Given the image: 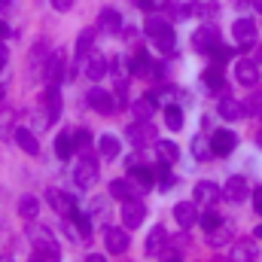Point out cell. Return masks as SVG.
I'll list each match as a JSON object with an SVG mask.
<instances>
[{
	"label": "cell",
	"mask_w": 262,
	"mask_h": 262,
	"mask_svg": "<svg viewBox=\"0 0 262 262\" xmlns=\"http://www.w3.org/2000/svg\"><path fill=\"white\" fill-rule=\"evenodd\" d=\"M143 31H146V37H149L162 52H171V49H174V28H171L165 18H149Z\"/></svg>",
	"instance_id": "6da1fadb"
},
{
	"label": "cell",
	"mask_w": 262,
	"mask_h": 262,
	"mask_svg": "<svg viewBox=\"0 0 262 262\" xmlns=\"http://www.w3.org/2000/svg\"><path fill=\"white\" fill-rule=\"evenodd\" d=\"M64 70H67L64 49H55V52L46 58V67H43V79H46V85H58L61 76H64Z\"/></svg>",
	"instance_id": "7a4b0ae2"
},
{
	"label": "cell",
	"mask_w": 262,
	"mask_h": 262,
	"mask_svg": "<svg viewBox=\"0 0 262 262\" xmlns=\"http://www.w3.org/2000/svg\"><path fill=\"white\" fill-rule=\"evenodd\" d=\"M73 180H76V186H79V189H92V186H95V180H98V162H95L92 156L79 159V165L73 168Z\"/></svg>",
	"instance_id": "3957f363"
},
{
	"label": "cell",
	"mask_w": 262,
	"mask_h": 262,
	"mask_svg": "<svg viewBox=\"0 0 262 262\" xmlns=\"http://www.w3.org/2000/svg\"><path fill=\"white\" fill-rule=\"evenodd\" d=\"M216 46H220V31L213 25H201L195 34H192V49L195 52H207L210 55Z\"/></svg>",
	"instance_id": "277c9868"
},
{
	"label": "cell",
	"mask_w": 262,
	"mask_h": 262,
	"mask_svg": "<svg viewBox=\"0 0 262 262\" xmlns=\"http://www.w3.org/2000/svg\"><path fill=\"white\" fill-rule=\"evenodd\" d=\"M232 34H235V43L241 49H253V43H256V21L253 18H238L232 25Z\"/></svg>",
	"instance_id": "5b68a950"
},
{
	"label": "cell",
	"mask_w": 262,
	"mask_h": 262,
	"mask_svg": "<svg viewBox=\"0 0 262 262\" xmlns=\"http://www.w3.org/2000/svg\"><path fill=\"white\" fill-rule=\"evenodd\" d=\"M58 116H61V92H58V85H46V92H43V119H46V125H52Z\"/></svg>",
	"instance_id": "8992f818"
},
{
	"label": "cell",
	"mask_w": 262,
	"mask_h": 262,
	"mask_svg": "<svg viewBox=\"0 0 262 262\" xmlns=\"http://www.w3.org/2000/svg\"><path fill=\"white\" fill-rule=\"evenodd\" d=\"M247 195H250L247 177L235 174V177H229V180H226V186H223V198H226V201H232V204H241Z\"/></svg>",
	"instance_id": "52a82bcc"
},
{
	"label": "cell",
	"mask_w": 262,
	"mask_h": 262,
	"mask_svg": "<svg viewBox=\"0 0 262 262\" xmlns=\"http://www.w3.org/2000/svg\"><path fill=\"white\" fill-rule=\"evenodd\" d=\"M143 220H146V207H143L137 198H128V201L122 204V226H125V229H140Z\"/></svg>",
	"instance_id": "ba28073f"
},
{
	"label": "cell",
	"mask_w": 262,
	"mask_h": 262,
	"mask_svg": "<svg viewBox=\"0 0 262 262\" xmlns=\"http://www.w3.org/2000/svg\"><path fill=\"white\" fill-rule=\"evenodd\" d=\"M46 201H49L52 210L61 213V216H70V220H73V216L79 213V210H76V201L70 195H64V192H58V189H46Z\"/></svg>",
	"instance_id": "9c48e42d"
},
{
	"label": "cell",
	"mask_w": 262,
	"mask_h": 262,
	"mask_svg": "<svg viewBox=\"0 0 262 262\" xmlns=\"http://www.w3.org/2000/svg\"><path fill=\"white\" fill-rule=\"evenodd\" d=\"M210 146H213V156H229L235 146H238V134L229 128H220L210 134Z\"/></svg>",
	"instance_id": "30bf717a"
},
{
	"label": "cell",
	"mask_w": 262,
	"mask_h": 262,
	"mask_svg": "<svg viewBox=\"0 0 262 262\" xmlns=\"http://www.w3.org/2000/svg\"><path fill=\"white\" fill-rule=\"evenodd\" d=\"M259 250H256V241L253 238H244V241H235L232 250H229V262H256Z\"/></svg>",
	"instance_id": "8fae6325"
},
{
	"label": "cell",
	"mask_w": 262,
	"mask_h": 262,
	"mask_svg": "<svg viewBox=\"0 0 262 262\" xmlns=\"http://www.w3.org/2000/svg\"><path fill=\"white\" fill-rule=\"evenodd\" d=\"M235 79L241 82V85H256L259 82V67H256V61L253 58H241L238 64H235Z\"/></svg>",
	"instance_id": "7c38bea8"
},
{
	"label": "cell",
	"mask_w": 262,
	"mask_h": 262,
	"mask_svg": "<svg viewBox=\"0 0 262 262\" xmlns=\"http://www.w3.org/2000/svg\"><path fill=\"white\" fill-rule=\"evenodd\" d=\"M85 101H89V104H92L101 116H110V113H113V107H116V104H113V98H110L104 89H98V85H92V89H89Z\"/></svg>",
	"instance_id": "4fadbf2b"
},
{
	"label": "cell",
	"mask_w": 262,
	"mask_h": 262,
	"mask_svg": "<svg viewBox=\"0 0 262 262\" xmlns=\"http://www.w3.org/2000/svg\"><path fill=\"white\" fill-rule=\"evenodd\" d=\"M201 85H204V92H210V95L223 92V85H226V76H223V67L216 64V61H213V64L201 73Z\"/></svg>",
	"instance_id": "5bb4252c"
},
{
	"label": "cell",
	"mask_w": 262,
	"mask_h": 262,
	"mask_svg": "<svg viewBox=\"0 0 262 262\" xmlns=\"http://www.w3.org/2000/svg\"><path fill=\"white\" fill-rule=\"evenodd\" d=\"M104 244H107V250L110 253H125L128 250V244H131V238H128V232L125 229H107V235H104Z\"/></svg>",
	"instance_id": "9a60e30c"
},
{
	"label": "cell",
	"mask_w": 262,
	"mask_h": 262,
	"mask_svg": "<svg viewBox=\"0 0 262 262\" xmlns=\"http://www.w3.org/2000/svg\"><path fill=\"white\" fill-rule=\"evenodd\" d=\"M174 220L180 223V229H192L198 223V207L192 201H180V204H174Z\"/></svg>",
	"instance_id": "2e32d148"
},
{
	"label": "cell",
	"mask_w": 262,
	"mask_h": 262,
	"mask_svg": "<svg viewBox=\"0 0 262 262\" xmlns=\"http://www.w3.org/2000/svg\"><path fill=\"white\" fill-rule=\"evenodd\" d=\"M137 192H140V186L131 180V177H116L113 183H110V195L113 198H119V201H128V198H137Z\"/></svg>",
	"instance_id": "e0dca14e"
},
{
	"label": "cell",
	"mask_w": 262,
	"mask_h": 262,
	"mask_svg": "<svg viewBox=\"0 0 262 262\" xmlns=\"http://www.w3.org/2000/svg\"><path fill=\"white\" fill-rule=\"evenodd\" d=\"M195 204H204V207H210V204H216V198L223 195L220 189H216V183H210V180H201L195 183Z\"/></svg>",
	"instance_id": "ac0fdd59"
},
{
	"label": "cell",
	"mask_w": 262,
	"mask_h": 262,
	"mask_svg": "<svg viewBox=\"0 0 262 262\" xmlns=\"http://www.w3.org/2000/svg\"><path fill=\"white\" fill-rule=\"evenodd\" d=\"M128 140L134 146H143V143H156V131L149 122H137V125H131L128 128Z\"/></svg>",
	"instance_id": "d6986e66"
},
{
	"label": "cell",
	"mask_w": 262,
	"mask_h": 262,
	"mask_svg": "<svg viewBox=\"0 0 262 262\" xmlns=\"http://www.w3.org/2000/svg\"><path fill=\"white\" fill-rule=\"evenodd\" d=\"M110 70V64H107V58L104 55H98V52H92L89 58H85V76L92 79V82H98L104 73Z\"/></svg>",
	"instance_id": "ffe728a7"
},
{
	"label": "cell",
	"mask_w": 262,
	"mask_h": 262,
	"mask_svg": "<svg viewBox=\"0 0 262 262\" xmlns=\"http://www.w3.org/2000/svg\"><path fill=\"white\" fill-rule=\"evenodd\" d=\"M165 241H168L165 226L149 229V235H146V256H159V253H162V247H165Z\"/></svg>",
	"instance_id": "44dd1931"
},
{
	"label": "cell",
	"mask_w": 262,
	"mask_h": 262,
	"mask_svg": "<svg viewBox=\"0 0 262 262\" xmlns=\"http://www.w3.org/2000/svg\"><path fill=\"white\" fill-rule=\"evenodd\" d=\"M220 116H223L226 122H238V119L247 116V113H244V104H238L235 98H223V101H220Z\"/></svg>",
	"instance_id": "7402d4cb"
},
{
	"label": "cell",
	"mask_w": 262,
	"mask_h": 262,
	"mask_svg": "<svg viewBox=\"0 0 262 262\" xmlns=\"http://www.w3.org/2000/svg\"><path fill=\"white\" fill-rule=\"evenodd\" d=\"M131 180L140 186V192H146V189H152L156 171H152V168H146V165H134V168H131Z\"/></svg>",
	"instance_id": "603a6c76"
},
{
	"label": "cell",
	"mask_w": 262,
	"mask_h": 262,
	"mask_svg": "<svg viewBox=\"0 0 262 262\" xmlns=\"http://www.w3.org/2000/svg\"><path fill=\"white\" fill-rule=\"evenodd\" d=\"M15 143H18L28 156H37V152H40V143H37V137H34L31 128H15Z\"/></svg>",
	"instance_id": "cb8c5ba5"
},
{
	"label": "cell",
	"mask_w": 262,
	"mask_h": 262,
	"mask_svg": "<svg viewBox=\"0 0 262 262\" xmlns=\"http://www.w3.org/2000/svg\"><path fill=\"white\" fill-rule=\"evenodd\" d=\"M98 25L107 31V34H119V28H122V18H119V12L116 9H101V15H98Z\"/></svg>",
	"instance_id": "d4e9b609"
},
{
	"label": "cell",
	"mask_w": 262,
	"mask_h": 262,
	"mask_svg": "<svg viewBox=\"0 0 262 262\" xmlns=\"http://www.w3.org/2000/svg\"><path fill=\"white\" fill-rule=\"evenodd\" d=\"M73 152H76V146H73V131H61V134L55 137V156L67 162Z\"/></svg>",
	"instance_id": "484cf974"
},
{
	"label": "cell",
	"mask_w": 262,
	"mask_h": 262,
	"mask_svg": "<svg viewBox=\"0 0 262 262\" xmlns=\"http://www.w3.org/2000/svg\"><path fill=\"white\" fill-rule=\"evenodd\" d=\"M229 241H232V226H229V223H220L216 229L207 232V244H210V247H223V244H229Z\"/></svg>",
	"instance_id": "4316f807"
},
{
	"label": "cell",
	"mask_w": 262,
	"mask_h": 262,
	"mask_svg": "<svg viewBox=\"0 0 262 262\" xmlns=\"http://www.w3.org/2000/svg\"><path fill=\"white\" fill-rule=\"evenodd\" d=\"M156 152H159V159L168 162V165L180 159V146H177L174 140H156Z\"/></svg>",
	"instance_id": "83f0119b"
},
{
	"label": "cell",
	"mask_w": 262,
	"mask_h": 262,
	"mask_svg": "<svg viewBox=\"0 0 262 262\" xmlns=\"http://www.w3.org/2000/svg\"><path fill=\"white\" fill-rule=\"evenodd\" d=\"M92 43H95V31H82L76 40V61H85L92 55Z\"/></svg>",
	"instance_id": "f1b7e54d"
},
{
	"label": "cell",
	"mask_w": 262,
	"mask_h": 262,
	"mask_svg": "<svg viewBox=\"0 0 262 262\" xmlns=\"http://www.w3.org/2000/svg\"><path fill=\"white\" fill-rule=\"evenodd\" d=\"M152 110H156V107H152V95H146V98H140V101L131 104V113L137 116V122H146V119L152 116Z\"/></svg>",
	"instance_id": "f546056e"
},
{
	"label": "cell",
	"mask_w": 262,
	"mask_h": 262,
	"mask_svg": "<svg viewBox=\"0 0 262 262\" xmlns=\"http://www.w3.org/2000/svg\"><path fill=\"white\" fill-rule=\"evenodd\" d=\"M98 149H101L104 159H119V140H116L113 134H104V137L98 140Z\"/></svg>",
	"instance_id": "4dcf8cb0"
},
{
	"label": "cell",
	"mask_w": 262,
	"mask_h": 262,
	"mask_svg": "<svg viewBox=\"0 0 262 262\" xmlns=\"http://www.w3.org/2000/svg\"><path fill=\"white\" fill-rule=\"evenodd\" d=\"M18 213H21L25 220H34V216L40 213V201L34 195H21L18 198Z\"/></svg>",
	"instance_id": "1f68e13d"
},
{
	"label": "cell",
	"mask_w": 262,
	"mask_h": 262,
	"mask_svg": "<svg viewBox=\"0 0 262 262\" xmlns=\"http://www.w3.org/2000/svg\"><path fill=\"white\" fill-rule=\"evenodd\" d=\"M156 177H159V189H162V192H168V189L177 186V177L168 171V162H162V165L156 168Z\"/></svg>",
	"instance_id": "d6a6232c"
},
{
	"label": "cell",
	"mask_w": 262,
	"mask_h": 262,
	"mask_svg": "<svg viewBox=\"0 0 262 262\" xmlns=\"http://www.w3.org/2000/svg\"><path fill=\"white\" fill-rule=\"evenodd\" d=\"M165 122H168L171 131H180L183 128V110H180L177 104H168V107H165Z\"/></svg>",
	"instance_id": "836d02e7"
},
{
	"label": "cell",
	"mask_w": 262,
	"mask_h": 262,
	"mask_svg": "<svg viewBox=\"0 0 262 262\" xmlns=\"http://www.w3.org/2000/svg\"><path fill=\"white\" fill-rule=\"evenodd\" d=\"M244 113L253 116V119H262V92H253V95L244 101Z\"/></svg>",
	"instance_id": "e575fe53"
},
{
	"label": "cell",
	"mask_w": 262,
	"mask_h": 262,
	"mask_svg": "<svg viewBox=\"0 0 262 262\" xmlns=\"http://www.w3.org/2000/svg\"><path fill=\"white\" fill-rule=\"evenodd\" d=\"M192 152H195V159H213V146H210V140H204L201 134H198L195 140H192Z\"/></svg>",
	"instance_id": "d590c367"
},
{
	"label": "cell",
	"mask_w": 262,
	"mask_h": 262,
	"mask_svg": "<svg viewBox=\"0 0 262 262\" xmlns=\"http://www.w3.org/2000/svg\"><path fill=\"white\" fill-rule=\"evenodd\" d=\"M198 223H201V226H204V229H207V232H210V229H216V226H220V223H223V216H220V213H216V210H204V213H201V216H198Z\"/></svg>",
	"instance_id": "8d00e7d4"
},
{
	"label": "cell",
	"mask_w": 262,
	"mask_h": 262,
	"mask_svg": "<svg viewBox=\"0 0 262 262\" xmlns=\"http://www.w3.org/2000/svg\"><path fill=\"white\" fill-rule=\"evenodd\" d=\"M73 146H76V149H89V146H92V134L85 128H76L73 131Z\"/></svg>",
	"instance_id": "74e56055"
},
{
	"label": "cell",
	"mask_w": 262,
	"mask_h": 262,
	"mask_svg": "<svg viewBox=\"0 0 262 262\" xmlns=\"http://www.w3.org/2000/svg\"><path fill=\"white\" fill-rule=\"evenodd\" d=\"M210 55H213V61H216V64H226L229 58H235V49H229V46H223V43H220Z\"/></svg>",
	"instance_id": "f35d334b"
},
{
	"label": "cell",
	"mask_w": 262,
	"mask_h": 262,
	"mask_svg": "<svg viewBox=\"0 0 262 262\" xmlns=\"http://www.w3.org/2000/svg\"><path fill=\"white\" fill-rule=\"evenodd\" d=\"M149 70V55L143 52V55H137V58H131V73H146Z\"/></svg>",
	"instance_id": "ab89813d"
},
{
	"label": "cell",
	"mask_w": 262,
	"mask_h": 262,
	"mask_svg": "<svg viewBox=\"0 0 262 262\" xmlns=\"http://www.w3.org/2000/svg\"><path fill=\"white\" fill-rule=\"evenodd\" d=\"M73 220H76V229H79V235H82V238H89V232H92V220H89L85 213H76Z\"/></svg>",
	"instance_id": "60d3db41"
},
{
	"label": "cell",
	"mask_w": 262,
	"mask_h": 262,
	"mask_svg": "<svg viewBox=\"0 0 262 262\" xmlns=\"http://www.w3.org/2000/svg\"><path fill=\"white\" fill-rule=\"evenodd\" d=\"M250 195H253V207H256V213H262V186H256Z\"/></svg>",
	"instance_id": "b9f144b4"
},
{
	"label": "cell",
	"mask_w": 262,
	"mask_h": 262,
	"mask_svg": "<svg viewBox=\"0 0 262 262\" xmlns=\"http://www.w3.org/2000/svg\"><path fill=\"white\" fill-rule=\"evenodd\" d=\"M52 6H55L58 12H67V9L73 6V0H52Z\"/></svg>",
	"instance_id": "7bdbcfd3"
},
{
	"label": "cell",
	"mask_w": 262,
	"mask_h": 262,
	"mask_svg": "<svg viewBox=\"0 0 262 262\" xmlns=\"http://www.w3.org/2000/svg\"><path fill=\"white\" fill-rule=\"evenodd\" d=\"M6 58H9V52H6V46H3V40H0V70L6 67Z\"/></svg>",
	"instance_id": "ee69618b"
},
{
	"label": "cell",
	"mask_w": 262,
	"mask_h": 262,
	"mask_svg": "<svg viewBox=\"0 0 262 262\" xmlns=\"http://www.w3.org/2000/svg\"><path fill=\"white\" fill-rule=\"evenodd\" d=\"M9 34H12V31H9V25H6V21H3V18H0V40H6V37H9Z\"/></svg>",
	"instance_id": "f6af8a7d"
},
{
	"label": "cell",
	"mask_w": 262,
	"mask_h": 262,
	"mask_svg": "<svg viewBox=\"0 0 262 262\" xmlns=\"http://www.w3.org/2000/svg\"><path fill=\"white\" fill-rule=\"evenodd\" d=\"M85 262H107V259H104L101 253H92V256H89V259H85Z\"/></svg>",
	"instance_id": "bcb514c9"
},
{
	"label": "cell",
	"mask_w": 262,
	"mask_h": 262,
	"mask_svg": "<svg viewBox=\"0 0 262 262\" xmlns=\"http://www.w3.org/2000/svg\"><path fill=\"white\" fill-rule=\"evenodd\" d=\"M253 235H256V238H262V226H256V229H253Z\"/></svg>",
	"instance_id": "7dc6e473"
},
{
	"label": "cell",
	"mask_w": 262,
	"mask_h": 262,
	"mask_svg": "<svg viewBox=\"0 0 262 262\" xmlns=\"http://www.w3.org/2000/svg\"><path fill=\"white\" fill-rule=\"evenodd\" d=\"M253 6H256V9L262 12V0H253Z\"/></svg>",
	"instance_id": "c3c4849f"
},
{
	"label": "cell",
	"mask_w": 262,
	"mask_h": 262,
	"mask_svg": "<svg viewBox=\"0 0 262 262\" xmlns=\"http://www.w3.org/2000/svg\"><path fill=\"white\" fill-rule=\"evenodd\" d=\"M256 143H259V146H262V131H259V134H256Z\"/></svg>",
	"instance_id": "681fc988"
},
{
	"label": "cell",
	"mask_w": 262,
	"mask_h": 262,
	"mask_svg": "<svg viewBox=\"0 0 262 262\" xmlns=\"http://www.w3.org/2000/svg\"><path fill=\"white\" fill-rule=\"evenodd\" d=\"M9 3H12V0H0V6H9Z\"/></svg>",
	"instance_id": "f907efd6"
},
{
	"label": "cell",
	"mask_w": 262,
	"mask_h": 262,
	"mask_svg": "<svg viewBox=\"0 0 262 262\" xmlns=\"http://www.w3.org/2000/svg\"><path fill=\"white\" fill-rule=\"evenodd\" d=\"M165 262H180V259H177V256H171V259H165Z\"/></svg>",
	"instance_id": "816d5d0a"
},
{
	"label": "cell",
	"mask_w": 262,
	"mask_h": 262,
	"mask_svg": "<svg viewBox=\"0 0 262 262\" xmlns=\"http://www.w3.org/2000/svg\"><path fill=\"white\" fill-rule=\"evenodd\" d=\"M0 262H12V259H6V256H0Z\"/></svg>",
	"instance_id": "f5cc1de1"
},
{
	"label": "cell",
	"mask_w": 262,
	"mask_h": 262,
	"mask_svg": "<svg viewBox=\"0 0 262 262\" xmlns=\"http://www.w3.org/2000/svg\"><path fill=\"white\" fill-rule=\"evenodd\" d=\"M140 3H149V0H140Z\"/></svg>",
	"instance_id": "db71d44e"
}]
</instances>
